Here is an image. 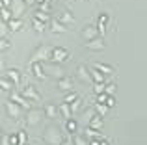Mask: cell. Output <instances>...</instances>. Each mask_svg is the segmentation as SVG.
I'll use <instances>...</instances> for the list:
<instances>
[{
  "label": "cell",
  "instance_id": "836d02e7",
  "mask_svg": "<svg viewBox=\"0 0 147 145\" xmlns=\"http://www.w3.org/2000/svg\"><path fill=\"white\" fill-rule=\"evenodd\" d=\"M80 108H82V99H76V101L71 104V110H73V112H78Z\"/></svg>",
  "mask_w": 147,
  "mask_h": 145
},
{
  "label": "cell",
  "instance_id": "f6af8a7d",
  "mask_svg": "<svg viewBox=\"0 0 147 145\" xmlns=\"http://www.w3.org/2000/svg\"><path fill=\"white\" fill-rule=\"evenodd\" d=\"M43 2H47V0H36V4H39V6H41Z\"/></svg>",
  "mask_w": 147,
  "mask_h": 145
},
{
  "label": "cell",
  "instance_id": "cb8c5ba5",
  "mask_svg": "<svg viewBox=\"0 0 147 145\" xmlns=\"http://www.w3.org/2000/svg\"><path fill=\"white\" fill-rule=\"evenodd\" d=\"M65 130L71 132V134H73V132H76V130H78V123H76L73 117H71V119H65Z\"/></svg>",
  "mask_w": 147,
  "mask_h": 145
},
{
  "label": "cell",
  "instance_id": "f1b7e54d",
  "mask_svg": "<svg viewBox=\"0 0 147 145\" xmlns=\"http://www.w3.org/2000/svg\"><path fill=\"white\" fill-rule=\"evenodd\" d=\"M13 19V13H11L9 7H2V22H9Z\"/></svg>",
  "mask_w": 147,
  "mask_h": 145
},
{
  "label": "cell",
  "instance_id": "9c48e42d",
  "mask_svg": "<svg viewBox=\"0 0 147 145\" xmlns=\"http://www.w3.org/2000/svg\"><path fill=\"white\" fill-rule=\"evenodd\" d=\"M28 71L32 72L37 80H45V78H47V75H45V71H43V63H41V62H32Z\"/></svg>",
  "mask_w": 147,
  "mask_h": 145
},
{
  "label": "cell",
  "instance_id": "ee69618b",
  "mask_svg": "<svg viewBox=\"0 0 147 145\" xmlns=\"http://www.w3.org/2000/svg\"><path fill=\"white\" fill-rule=\"evenodd\" d=\"M100 145H110V143H108V142H106V140H104V138H102V140H100Z\"/></svg>",
  "mask_w": 147,
  "mask_h": 145
},
{
  "label": "cell",
  "instance_id": "2e32d148",
  "mask_svg": "<svg viewBox=\"0 0 147 145\" xmlns=\"http://www.w3.org/2000/svg\"><path fill=\"white\" fill-rule=\"evenodd\" d=\"M58 21L67 26V24H73V22H75V17H73L69 11H60V13H58Z\"/></svg>",
  "mask_w": 147,
  "mask_h": 145
},
{
  "label": "cell",
  "instance_id": "52a82bcc",
  "mask_svg": "<svg viewBox=\"0 0 147 145\" xmlns=\"http://www.w3.org/2000/svg\"><path fill=\"white\" fill-rule=\"evenodd\" d=\"M82 37H84V41L97 39V37H100L99 28H97V26H84V28H82Z\"/></svg>",
  "mask_w": 147,
  "mask_h": 145
},
{
  "label": "cell",
  "instance_id": "44dd1931",
  "mask_svg": "<svg viewBox=\"0 0 147 145\" xmlns=\"http://www.w3.org/2000/svg\"><path fill=\"white\" fill-rule=\"evenodd\" d=\"M7 28H9L11 32H19V30L22 28V21H21V19H15V17H13L9 22H7Z\"/></svg>",
  "mask_w": 147,
  "mask_h": 145
},
{
  "label": "cell",
  "instance_id": "83f0119b",
  "mask_svg": "<svg viewBox=\"0 0 147 145\" xmlns=\"http://www.w3.org/2000/svg\"><path fill=\"white\" fill-rule=\"evenodd\" d=\"M108 22H110V15H108V13H100L99 21H97V26H106V28H108Z\"/></svg>",
  "mask_w": 147,
  "mask_h": 145
},
{
  "label": "cell",
  "instance_id": "8992f818",
  "mask_svg": "<svg viewBox=\"0 0 147 145\" xmlns=\"http://www.w3.org/2000/svg\"><path fill=\"white\" fill-rule=\"evenodd\" d=\"M6 110H7V113H9V117H13V119H21V117L24 115V108H22L21 104H17V102H13V101H9L6 104Z\"/></svg>",
  "mask_w": 147,
  "mask_h": 145
},
{
  "label": "cell",
  "instance_id": "277c9868",
  "mask_svg": "<svg viewBox=\"0 0 147 145\" xmlns=\"http://www.w3.org/2000/svg\"><path fill=\"white\" fill-rule=\"evenodd\" d=\"M9 101L21 104L22 108L26 110V112H28V110H32V101H28V99H26L24 95L21 93V91H11V93H9Z\"/></svg>",
  "mask_w": 147,
  "mask_h": 145
},
{
  "label": "cell",
  "instance_id": "e0dca14e",
  "mask_svg": "<svg viewBox=\"0 0 147 145\" xmlns=\"http://www.w3.org/2000/svg\"><path fill=\"white\" fill-rule=\"evenodd\" d=\"M58 110H60V108H56L52 102H47V104L43 106V112H45L47 117H58Z\"/></svg>",
  "mask_w": 147,
  "mask_h": 145
},
{
  "label": "cell",
  "instance_id": "ffe728a7",
  "mask_svg": "<svg viewBox=\"0 0 147 145\" xmlns=\"http://www.w3.org/2000/svg\"><path fill=\"white\" fill-rule=\"evenodd\" d=\"M90 127H91V128H95V130H102V128H104V121H102V117H100V115H95L93 119L90 121Z\"/></svg>",
  "mask_w": 147,
  "mask_h": 145
},
{
  "label": "cell",
  "instance_id": "ba28073f",
  "mask_svg": "<svg viewBox=\"0 0 147 145\" xmlns=\"http://www.w3.org/2000/svg\"><path fill=\"white\" fill-rule=\"evenodd\" d=\"M21 93L24 95L26 99H28V101H32V102H37V101H41V95L37 93V89L34 86H24L21 89Z\"/></svg>",
  "mask_w": 147,
  "mask_h": 145
},
{
  "label": "cell",
  "instance_id": "b9f144b4",
  "mask_svg": "<svg viewBox=\"0 0 147 145\" xmlns=\"http://www.w3.org/2000/svg\"><path fill=\"white\" fill-rule=\"evenodd\" d=\"M61 145H75V143H73V140H63V143H61Z\"/></svg>",
  "mask_w": 147,
  "mask_h": 145
},
{
  "label": "cell",
  "instance_id": "f546056e",
  "mask_svg": "<svg viewBox=\"0 0 147 145\" xmlns=\"http://www.w3.org/2000/svg\"><path fill=\"white\" fill-rule=\"evenodd\" d=\"M76 99H80V97H78V95L75 93V91H69V93H67V95L63 97V102H67V104H73V102H75Z\"/></svg>",
  "mask_w": 147,
  "mask_h": 145
},
{
  "label": "cell",
  "instance_id": "ab89813d",
  "mask_svg": "<svg viewBox=\"0 0 147 145\" xmlns=\"http://www.w3.org/2000/svg\"><path fill=\"white\" fill-rule=\"evenodd\" d=\"M13 0H2V7H11Z\"/></svg>",
  "mask_w": 147,
  "mask_h": 145
},
{
  "label": "cell",
  "instance_id": "d4e9b609",
  "mask_svg": "<svg viewBox=\"0 0 147 145\" xmlns=\"http://www.w3.org/2000/svg\"><path fill=\"white\" fill-rule=\"evenodd\" d=\"M86 138H88V140H102V136L99 134V130L88 127V128H86Z\"/></svg>",
  "mask_w": 147,
  "mask_h": 145
},
{
  "label": "cell",
  "instance_id": "d6986e66",
  "mask_svg": "<svg viewBox=\"0 0 147 145\" xmlns=\"http://www.w3.org/2000/svg\"><path fill=\"white\" fill-rule=\"evenodd\" d=\"M60 113L65 117V119H71V117H73L71 104H67V102H61V104H60Z\"/></svg>",
  "mask_w": 147,
  "mask_h": 145
},
{
  "label": "cell",
  "instance_id": "7a4b0ae2",
  "mask_svg": "<svg viewBox=\"0 0 147 145\" xmlns=\"http://www.w3.org/2000/svg\"><path fill=\"white\" fill-rule=\"evenodd\" d=\"M50 52H52V47H43V45H39V47H36L34 52H32V62L43 63L45 60H50Z\"/></svg>",
  "mask_w": 147,
  "mask_h": 145
},
{
  "label": "cell",
  "instance_id": "7402d4cb",
  "mask_svg": "<svg viewBox=\"0 0 147 145\" xmlns=\"http://www.w3.org/2000/svg\"><path fill=\"white\" fill-rule=\"evenodd\" d=\"M32 26H34V30L39 32V34H43L45 30H47V22L39 21V19H32Z\"/></svg>",
  "mask_w": 147,
  "mask_h": 145
},
{
  "label": "cell",
  "instance_id": "74e56055",
  "mask_svg": "<svg viewBox=\"0 0 147 145\" xmlns=\"http://www.w3.org/2000/svg\"><path fill=\"white\" fill-rule=\"evenodd\" d=\"M106 99H108V95H106V93L97 95V102H106Z\"/></svg>",
  "mask_w": 147,
  "mask_h": 145
},
{
  "label": "cell",
  "instance_id": "7bdbcfd3",
  "mask_svg": "<svg viewBox=\"0 0 147 145\" xmlns=\"http://www.w3.org/2000/svg\"><path fill=\"white\" fill-rule=\"evenodd\" d=\"M22 2H24V4H28V6H30V4H36V0H22Z\"/></svg>",
  "mask_w": 147,
  "mask_h": 145
},
{
  "label": "cell",
  "instance_id": "484cf974",
  "mask_svg": "<svg viewBox=\"0 0 147 145\" xmlns=\"http://www.w3.org/2000/svg\"><path fill=\"white\" fill-rule=\"evenodd\" d=\"M104 76H106V75L99 72L97 69H91V78H93L95 84H104Z\"/></svg>",
  "mask_w": 147,
  "mask_h": 145
},
{
  "label": "cell",
  "instance_id": "1f68e13d",
  "mask_svg": "<svg viewBox=\"0 0 147 145\" xmlns=\"http://www.w3.org/2000/svg\"><path fill=\"white\" fill-rule=\"evenodd\" d=\"M73 143L75 145H90V142H88L86 138H82V136H78V134L73 136Z\"/></svg>",
  "mask_w": 147,
  "mask_h": 145
},
{
  "label": "cell",
  "instance_id": "4316f807",
  "mask_svg": "<svg viewBox=\"0 0 147 145\" xmlns=\"http://www.w3.org/2000/svg\"><path fill=\"white\" fill-rule=\"evenodd\" d=\"M95 112H97L100 117H104L108 113V106L104 104V102H97V104H95Z\"/></svg>",
  "mask_w": 147,
  "mask_h": 145
},
{
  "label": "cell",
  "instance_id": "e575fe53",
  "mask_svg": "<svg viewBox=\"0 0 147 145\" xmlns=\"http://www.w3.org/2000/svg\"><path fill=\"white\" fill-rule=\"evenodd\" d=\"M104 104H106L108 108H114V106L117 104V102H115V99H114V95H108V99H106V102H104Z\"/></svg>",
  "mask_w": 147,
  "mask_h": 145
},
{
  "label": "cell",
  "instance_id": "3957f363",
  "mask_svg": "<svg viewBox=\"0 0 147 145\" xmlns=\"http://www.w3.org/2000/svg\"><path fill=\"white\" fill-rule=\"evenodd\" d=\"M69 60V52L65 50L63 47H52V52H50V62L52 63H63Z\"/></svg>",
  "mask_w": 147,
  "mask_h": 145
},
{
  "label": "cell",
  "instance_id": "30bf717a",
  "mask_svg": "<svg viewBox=\"0 0 147 145\" xmlns=\"http://www.w3.org/2000/svg\"><path fill=\"white\" fill-rule=\"evenodd\" d=\"M76 75H78V78L82 80V82H93V78H91V69H88L86 65H78Z\"/></svg>",
  "mask_w": 147,
  "mask_h": 145
},
{
  "label": "cell",
  "instance_id": "5b68a950",
  "mask_svg": "<svg viewBox=\"0 0 147 145\" xmlns=\"http://www.w3.org/2000/svg\"><path fill=\"white\" fill-rule=\"evenodd\" d=\"M45 112H39V110H28L26 112V117H24V123L28 127H36V125L41 123V117H43Z\"/></svg>",
  "mask_w": 147,
  "mask_h": 145
},
{
  "label": "cell",
  "instance_id": "8d00e7d4",
  "mask_svg": "<svg viewBox=\"0 0 147 145\" xmlns=\"http://www.w3.org/2000/svg\"><path fill=\"white\" fill-rule=\"evenodd\" d=\"M0 43H2V45H0V47H2V50H7V48H9V41H7L6 37H2V41H0Z\"/></svg>",
  "mask_w": 147,
  "mask_h": 145
},
{
  "label": "cell",
  "instance_id": "ac0fdd59",
  "mask_svg": "<svg viewBox=\"0 0 147 145\" xmlns=\"http://www.w3.org/2000/svg\"><path fill=\"white\" fill-rule=\"evenodd\" d=\"M93 69H97L99 72H102V75H112V72H114V67L106 65V63H93Z\"/></svg>",
  "mask_w": 147,
  "mask_h": 145
},
{
  "label": "cell",
  "instance_id": "603a6c76",
  "mask_svg": "<svg viewBox=\"0 0 147 145\" xmlns=\"http://www.w3.org/2000/svg\"><path fill=\"white\" fill-rule=\"evenodd\" d=\"M0 87H2L4 91H11V89L15 87V84L11 82L7 76H2V78H0Z\"/></svg>",
  "mask_w": 147,
  "mask_h": 145
},
{
  "label": "cell",
  "instance_id": "d6a6232c",
  "mask_svg": "<svg viewBox=\"0 0 147 145\" xmlns=\"http://www.w3.org/2000/svg\"><path fill=\"white\" fill-rule=\"evenodd\" d=\"M93 91H95V95H102V93H106V84H95Z\"/></svg>",
  "mask_w": 147,
  "mask_h": 145
},
{
  "label": "cell",
  "instance_id": "d590c367",
  "mask_svg": "<svg viewBox=\"0 0 147 145\" xmlns=\"http://www.w3.org/2000/svg\"><path fill=\"white\" fill-rule=\"evenodd\" d=\"M115 89H117V86H115V84H106V95H114Z\"/></svg>",
  "mask_w": 147,
  "mask_h": 145
},
{
  "label": "cell",
  "instance_id": "4dcf8cb0",
  "mask_svg": "<svg viewBox=\"0 0 147 145\" xmlns=\"http://www.w3.org/2000/svg\"><path fill=\"white\" fill-rule=\"evenodd\" d=\"M34 19H39V21H43V22H49V13H47V11H36V15H34Z\"/></svg>",
  "mask_w": 147,
  "mask_h": 145
},
{
  "label": "cell",
  "instance_id": "60d3db41",
  "mask_svg": "<svg viewBox=\"0 0 147 145\" xmlns=\"http://www.w3.org/2000/svg\"><path fill=\"white\" fill-rule=\"evenodd\" d=\"M90 145H100V140H90Z\"/></svg>",
  "mask_w": 147,
  "mask_h": 145
},
{
  "label": "cell",
  "instance_id": "f35d334b",
  "mask_svg": "<svg viewBox=\"0 0 147 145\" xmlns=\"http://www.w3.org/2000/svg\"><path fill=\"white\" fill-rule=\"evenodd\" d=\"M19 138H21L22 145H26V132H19Z\"/></svg>",
  "mask_w": 147,
  "mask_h": 145
},
{
  "label": "cell",
  "instance_id": "5bb4252c",
  "mask_svg": "<svg viewBox=\"0 0 147 145\" xmlns=\"http://www.w3.org/2000/svg\"><path fill=\"white\" fill-rule=\"evenodd\" d=\"M50 30H52L54 34H65L69 28L63 24V22H60V21L56 19V21H52V22H50Z\"/></svg>",
  "mask_w": 147,
  "mask_h": 145
},
{
  "label": "cell",
  "instance_id": "4fadbf2b",
  "mask_svg": "<svg viewBox=\"0 0 147 145\" xmlns=\"http://www.w3.org/2000/svg\"><path fill=\"white\" fill-rule=\"evenodd\" d=\"M9 9H11V13H13V17L19 19V17H21V13L24 11V2H22V0H13V4H11Z\"/></svg>",
  "mask_w": 147,
  "mask_h": 145
},
{
  "label": "cell",
  "instance_id": "6da1fadb",
  "mask_svg": "<svg viewBox=\"0 0 147 145\" xmlns=\"http://www.w3.org/2000/svg\"><path fill=\"white\" fill-rule=\"evenodd\" d=\"M43 142L47 145H61L63 143V138H61V132L56 127H49L43 134Z\"/></svg>",
  "mask_w": 147,
  "mask_h": 145
},
{
  "label": "cell",
  "instance_id": "8fae6325",
  "mask_svg": "<svg viewBox=\"0 0 147 145\" xmlns=\"http://www.w3.org/2000/svg\"><path fill=\"white\" fill-rule=\"evenodd\" d=\"M56 86H58V89H61V91H73L75 84H73V80L69 78V76H63V78H60L56 82Z\"/></svg>",
  "mask_w": 147,
  "mask_h": 145
},
{
  "label": "cell",
  "instance_id": "9a60e30c",
  "mask_svg": "<svg viewBox=\"0 0 147 145\" xmlns=\"http://www.w3.org/2000/svg\"><path fill=\"white\" fill-rule=\"evenodd\" d=\"M4 76H7V78L15 84V86H19V84H21V75H19L17 69H7L6 72H4Z\"/></svg>",
  "mask_w": 147,
  "mask_h": 145
},
{
  "label": "cell",
  "instance_id": "7c38bea8",
  "mask_svg": "<svg viewBox=\"0 0 147 145\" xmlns=\"http://www.w3.org/2000/svg\"><path fill=\"white\" fill-rule=\"evenodd\" d=\"M86 48H88V50H93V52L102 50V48H104L102 37H97V39H93V41H86Z\"/></svg>",
  "mask_w": 147,
  "mask_h": 145
}]
</instances>
